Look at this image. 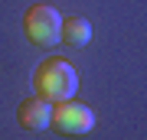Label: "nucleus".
<instances>
[{
	"mask_svg": "<svg viewBox=\"0 0 147 140\" xmlns=\"http://www.w3.org/2000/svg\"><path fill=\"white\" fill-rule=\"evenodd\" d=\"M75 88H79V75L69 65V59H62V56H49L33 68V91L53 104L69 101L75 94Z\"/></svg>",
	"mask_w": 147,
	"mask_h": 140,
	"instance_id": "obj_1",
	"label": "nucleus"
},
{
	"mask_svg": "<svg viewBox=\"0 0 147 140\" xmlns=\"http://www.w3.org/2000/svg\"><path fill=\"white\" fill-rule=\"evenodd\" d=\"M16 121H20L23 130H42L53 121V101H46L42 94H26L20 104H16Z\"/></svg>",
	"mask_w": 147,
	"mask_h": 140,
	"instance_id": "obj_4",
	"label": "nucleus"
},
{
	"mask_svg": "<svg viewBox=\"0 0 147 140\" xmlns=\"http://www.w3.org/2000/svg\"><path fill=\"white\" fill-rule=\"evenodd\" d=\"M59 29H62V20H59V10L49 3H33L26 13H23V33L33 46L49 49L59 42Z\"/></svg>",
	"mask_w": 147,
	"mask_h": 140,
	"instance_id": "obj_2",
	"label": "nucleus"
},
{
	"mask_svg": "<svg viewBox=\"0 0 147 140\" xmlns=\"http://www.w3.org/2000/svg\"><path fill=\"white\" fill-rule=\"evenodd\" d=\"M59 39H62L65 46H75V49L88 46L92 23L85 20V16H65V20H62V29H59Z\"/></svg>",
	"mask_w": 147,
	"mask_h": 140,
	"instance_id": "obj_5",
	"label": "nucleus"
},
{
	"mask_svg": "<svg viewBox=\"0 0 147 140\" xmlns=\"http://www.w3.org/2000/svg\"><path fill=\"white\" fill-rule=\"evenodd\" d=\"M49 127L62 130V134H88L95 127V111L88 104H79V101H59L53 104V121H49Z\"/></svg>",
	"mask_w": 147,
	"mask_h": 140,
	"instance_id": "obj_3",
	"label": "nucleus"
}]
</instances>
